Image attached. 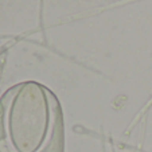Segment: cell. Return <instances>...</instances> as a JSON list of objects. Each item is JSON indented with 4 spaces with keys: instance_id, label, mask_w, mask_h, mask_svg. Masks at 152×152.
Returning a JSON list of instances; mask_svg holds the SVG:
<instances>
[{
    "instance_id": "obj_1",
    "label": "cell",
    "mask_w": 152,
    "mask_h": 152,
    "mask_svg": "<svg viewBox=\"0 0 152 152\" xmlns=\"http://www.w3.org/2000/svg\"><path fill=\"white\" fill-rule=\"evenodd\" d=\"M6 110V128L14 152H42L54 129L53 96L37 82L12 90Z\"/></svg>"
}]
</instances>
